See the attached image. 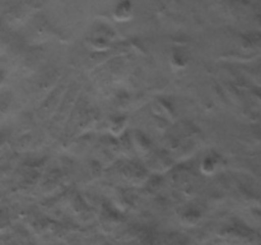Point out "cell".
Wrapping results in <instances>:
<instances>
[{
    "label": "cell",
    "instance_id": "6da1fadb",
    "mask_svg": "<svg viewBox=\"0 0 261 245\" xmlns=\"http://www.w3.org/2000/svg\"><path fill=\"white\" fill-rule=\"evenodd\" d=\"M130 13H132L130 5L126 4V3H124V4H121L120 7H117L116 18H119V19H121V20H125V19H127V18H129Z\"/></svg>",
    "mask_w": 261,
    "mask_h": 245
}]
</instances>
